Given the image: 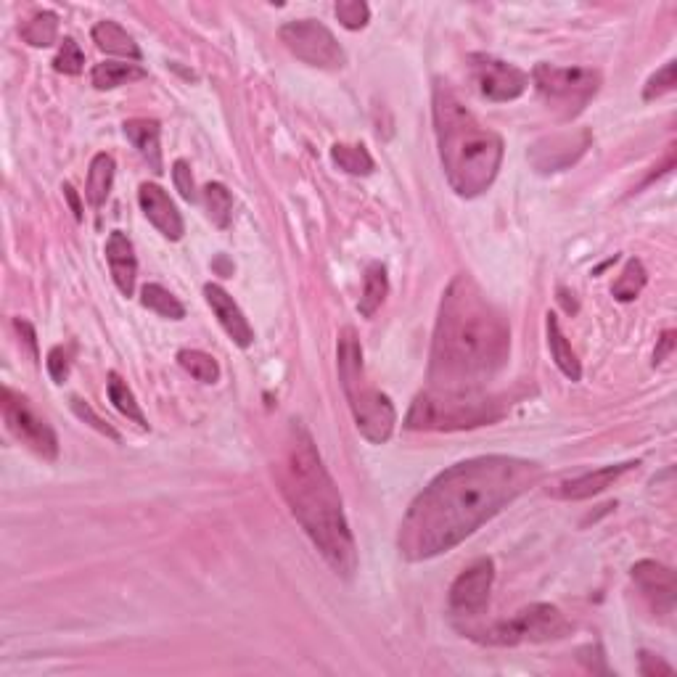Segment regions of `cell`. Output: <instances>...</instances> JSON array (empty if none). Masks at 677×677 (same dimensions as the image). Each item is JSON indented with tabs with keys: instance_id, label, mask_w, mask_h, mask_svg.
I'll list each match as a JSON object with an SVG mask.
<instances>
[{
	"instance_id": "35",
	"label": "cell",
	"mask_w": 677,
	"mask_h": 677,
	"mask_svg": "<svg viewBox=\"0 0 677 677\" xmlns=\"http://www.w3.org/2000/svg\"><path fill=\"white\" fill-rule=\"evenodd\" d=\"M72 410H75V416L80 418V421H85V424H88V426H93V429H96V432H101V434H104V437L114 439V442H120V434L114 432L112 426L106 424L104 418L98 416L96 410L90 408L88 402L80 400V397H72Z\"/></svg>"
},
{
	"instance_id": "23",
	"label": "cell",
	"mask_w": 677,
	"mask_h": 677,
	"mask_svg": "<svg viewBox=\"0 0 677 677\" xmlns=\"http://www.w3.org/2000/svg\"><path fill=\"white\" fill-rule=\"evenodd\" d=\"M387 294H389L387 268H384L381 262H371V265L365 268L363 297H360L358 313L363 315V318H373V315H376V310L384 305Z\"/></svg>"
},
{
	"instance_id": "32",
	"label": "cell",
	"mask_w": 677,
	"mask_h": 677,
	"mask_svg": "<svg viewBox=\"0 0 677 677\" xmlns=\"http://www.w3.org/2000/svg\"><path fill=\"white\" fill-rule=\"evenodd\" d=\"M82 67H85V53H82V48L77 45L75 38H64V43H61L59 48V56L53 59V69L56 72H61V75H80Z\"/></svg>"
},
{
	"instance_id": "30",
	"label": "cell",
	"mask_w": 677,
	"mask_h": 677,
	"mask_svg": "<svg viewBox=\"0 0 677 677\" xmlns=\"http://www.w3.org/2000/svg\"><path fill=\"white\" fill-rule=\"evenodd\" d=\"M178 363L183 371H188L201 384H217L220 381V365L212 355L201 350H180Z\"/></svg>"
},
{
	"instance_id": "15",
	"label": "cell",
	"mask_w": 677,
	"mask_h": 677,
	"mask_svg": "<svg viewBox=\"0 0 677 677\" xmlns=\"http://www.w3.org/2000/svg\"><path fill=\"white\" fill-rule=\"evenodd\" d=\"M633 580L640 593L648 598L659 614H672L675 609V572L670 566L656 564V561H638L633 566Z\"/></svg>"
},
{
	"instance_id": "7",
	"label": "cell",
	"mask_w": 677,
	"mask_h": 677,
	"mask_svg": "<svg viewBox=\"0 0 677 677\" xmlns=\"http://www.w3.org/2000/svg\"><path fill=\"white\" fill-rule=\"evenodd\" d=\"M572 633L569 619L551 603H532L516 611L511 619L495 622L490 627H463V635L482 646H521V643H548Z\"/></svg>"
},
{
	"instance_id": "25",
	"label": "cell",
	"mask_w": 677,
	"mask_h": 677,
	"mask_svg": "<svg viewBox=\"0 0 677 677\" xmlns=\"http://www.w3.org/2000/svg\"><path fill=\"white\" fill-rule=\"evenodd\" d=\"M331 159H334L339 170H344L347 175H355V178H365V175H371L376 170V162H373V157L368 154L363 143H355V146L334 143L331 146Z\"/></svg>"
},
{
	"instance_id": "42",
	"label": "cell",
	"mask_w": 677,
	"mask_h": 677,
	"mask_svg": "<svg viewBox=\"0 0 677 677\" xmlns=\"http://www.w3.org/2000/svg\"><path fill=\"white\" fill-rule=\"evenodd\" d=\"M215 268H217V270H225V273H228V276H231V273H233V268H228V265H225L223 257H220V260L215 262Z\"/></svg>"
},
{
	"instance_id": "38",
	"label": "cell",
	"mask_w": 677,
	"mask_h": 677,
	"mask_svg": "<svg viewBox=\"0 0 677 677\" xmlns=\"http://www.w3.org/2000/svg\"><path fill=\"white\" fill-rule=\"evenodd\" d=\"M638 662H640V675H643V677L672 675V672H675V670H672V664L662 662V659H659V656L648 654V651H640Z\"/></svg>"
},
{
	"instance_id": "28",
	"label": "cell",
	"mask_w": 677,
	"mask_h": 677,
	"mask_svg": "<svg viewBox=\"0 0 677 677\" xmlns=\"http://www.w3.org/2000/svg\"><path fill=\"white\" fill-rule=\"evenodd\" d=\"M141 305L151 313L162 315L167 320H183L186 318V307L180 305L178 297L167 291L159 283H146L141 289Z\"/></svg>"
},
{
	"instance_id": "11",
	"label": "cell",
	"mask_w": 677,
	"mask_h": 677,
	"mask_svg": "<svg viewBox=\"0 0 677 677\" xmlns=\"http://www.w3.org/2000/svg\"><path fill=\"white\" fill-rule=\"evenodd\" d=\"M469 72L479 93L495 104L516 101L529 88V75L524 69H519L511 61L487 56V53H471Z\"/></svg>"
},
{
	"instance_id": "27",
	"label": "cell",
	"mask_w": 677,
	"mask_h": 677,
	"mask_svg": "<svg viewBox=\"0 0 677 677\" xmlns=\"http://www.w3.org/2000/svg\"><path fill=\"white\" fill-rule=\"evenodd\" d=\"M106 389H109V400H112V405L120 410L122 416L130 418V421L141 426V429H149V421H146V416H143V410H141V405H138V400H135L133 389L127 387V381H122L120 373H114V371L109 373Z\"/></svg>"
},
{
	"instance_id": "19",
	"label": "cell",
	"mask_w": 677,
	"mask_h": 677,
	"mask_svg": "<svg viewBox=\"0 0 677 677\" xmlns=\"http://www.w3.org/2000/svg\"><path fill=\"white\" fill-rule=\"evenodd\" d=\"M125 130L127 141L133 143L138 154L143 157V162L149 164V170L154 175H162V127L157 120H127L122 125Z\"/></svg>"
},
{
	"instance_id": "37",
	"label": "cell",
	"mask_w": 677,
	"mask_h": 677,
	"mask_svg": "<svg viewBox=\"0 0 677 677\" xmlns=\"http://www.w3.org/2000/svg\"><path fill=\"white\" fill-rule=\"evenodd\" d=\"M45 365H48L51 379L56 381V384H64V381L69 379V368H72V352H69L67 347H53V350L48 352Z\"/></svg>"
},
{
	"instance_id": "13",
	"label": "cell",
	"mask_w": 677,
	"mask_h": 677,
	"mask_svg": "<svg viewBox=\"0 0 677 677\" xmlns=\"http://www.w3.org/2000/svg\"><path fill=\"white\" fill-rule=\"evenodd\" d=\"M590 141L593 135L588 130H580V133H558L548 135V138H540V141L529 149V162L537 172H561L569 170L572 164H577V159L590 149Z\"/></svg>"
},
{
	"instance_id": "3",
	"label": "cell",
	"mask_w": 677,
	"mask_h": 677,
	"mask_svg": "<svg viewBox=\"0 0 677 677\" xmlns=\"http://www.w3.org/2000/svg\"><path fill=\"white\" fill-rule=\"evenodd\" d=\"M276 477L283 500L320 556L339 577L350 580L358 572V545L344 516L342 495L323 466L315 439L299 421L289 424Z\"/></svg>"
},
{
	"instance_id": "9",
	"label": "cell",
	"mask_w": 677,
	"mask_h": 677,
	"mask_svg": "<svg viewBox=\"0 0 677 677\" xmlns=\"http://www.w3.org/2000/svg\"><path fill=\"white\" fill-rule=\"evenodd\" d=\"M278 38L299 61H305L310 67L328 69V72H339L347 67V53L323 22H315V19L286 22L278 30Z\"/></svg>"
},
{
	"instance_id": "21",
	"label": "cell",
	"mask_w": 677,
	"mask_h": 677,
	"mask_svg": "<svg viewBox=\"0 0 677 677\" xmlns=\"http://www.w3.org/2000/svg\"><path fill=\"white\" fill-rule=\"evenodd\" d=\"M545 328H548V347H551V358L553 363L558 365V371L564 373L569 381H580L582 379V365L574 355L572 344L566 342L564 331H561V323L553 313H548L545 318Z\"/></svg>"
},
{
	"instance_id": "16",
	"label": "cell",
	"mask_w": 677,
	"mask_h": 677,
	"mask_svg": "<svg viewBox=\"0 0 677 677\" xmlns=\"http://www.w3.org/2000/svg\"><path fill=\"white\" fill-rule=\"evenodd\" d=\"M204 297H207L215 318L220 320V326L225 328V334L233 339V344H239L241 350L252 347L254 328L249 326V320L241 313V307L236 305V299H233L223 286H217V283H207V286H204Z\"/></svg>"
},
{
	"instance_id": "24",
	"label": "cell",
	"mask_w": 677,
	"mask_h": 677,
	"mask_svg": "<svg viewBox=\"0 0 677 677\" xmlns=\"http://www.w3.org/2000/svg\"><path fill=\"white\" fill-rule=\"evenodd\" d=\"M143 77H146V69L138 64H127V61H101L90 72V82L96 90H114L127 82L143 80Z\"/></svg>"
},
{
	"instance_id": "26",
	"label": "cell",
	"mask_w": 677,
	"mask_h": 677,
	"mask_svg": "<svg viewBox=\"0 0 677 677\" xmlns=\"http://www.w3.org/2000/svg\"><path fill=\"white\" fill-rule=\"evenodd\" d=\"M19 35L32 48H48L59 38V16L53 11H38L19 27Z\"/></svg>"
},
{
	"instance_id": "6",
	"label": "cell",
	"mask_w": 677,
	"mask_h": 677,
	"mask_svg": "<svg viewBox=\"0 0 677 677\" xmlns=\"http://www.w3.org/2000/svg\"><path fill=\"white\" fill-rule=\"evenodd\" d=\"M503 405L487 392H447L426 389L413 400L408 416L402 421L410 432H458L495 424L503 418Z\"/></svg>"
},
{
	"instance_id": "39",
	"label": "cell",
	"mask_w": 677,
	"mask_h": 677,
	"mask_svg": "<svg viewBox=\"0 0 677 677\" xmlns=\"http://www.w3.org/2000/svg\"><path fill=\"white\" fill-rule=\"evenodd\" d=\"M14 328H16V331H19V336H22V339H24V344L30 347L32 358L38 360L40 358V355H38V334H35V328H32V323H27V320H22V318H16L14 320Z\"/></svg>"
},
{
	"instance_id": "2",
	"label": "cell",
	"mask_w": 677,
	"mask_h": 677,
	"mask_svg": "<svg viewBox=\"0 0 677 677\" xmlns=\"http://www.w3.org/2000/svg\"><path fill=\"white\" fill-rule=\"evenodd\" d=\"M511 355V326L479 283L461 273L439 302L429 381L447 392H484Z\"/></svg>"
},
{
	"instance_id": "29",
	"label": "cell",
	"mask_w": 677,
	"mask_h": 677,
	"mask_svg": "<svg viewBox=\"0 0 677 677\" xmlns=\"http://www.w3.org/2000/svg\"><path fill=\"white\" fill-rule=\"evenodd\" d=\"M204 207H207L209 220L225 231L233 220V196L223 183H207L204 186Z\"/></svg>"
},
{
	"instance_id": "1",
	"label": "cell",
	"mask_w": 677,
	"mask_h": 677,
	"mask_svg": "<svg viewBox=\"0 0 677 677\" xmlns=\"http://www.w3.org/2000/svg\"><path fill=\"white\" fill-rule=\"evenodd\" d=\"M543 479V466L514 455H479L426 484L402 516L397 548L408 561L442 556Z\"/></svg>"
},
{
	"instance_id": "17",
	"label": "cell",
	"mask_w": 677,
	"mask_h": 677,
	"mask_svg": "<svg viewBox=\"0 0 677 677\" xmlns=\"http://www.w3.org/2000/svg\"><path fill=\"white\" fill-rule=\"evenodd\" d=\"M635 466H638V461L603 466V469L588 471V474H580V477L564 479V482H558L551 492L561 500H588L593 498V495H598V492L609 490L611 484L617 482L622 474H627V471H633Z\"/></svg>"
},
{
	"instance_id": "4",
	"label": "cell",
	"mask_w": 677,
	"mask_h": 677,
	"mask_svg": "<svg viewBox=\"0 0 677 677\" xmlns=\"http://www.w3.org/2000/svg\"><path fill=\"white\" fill-rule=\"evenodd\" d=\"M432 104L434 133L447 183L463 199L482 196L498 178L503 138L484 127L447 82H434Z\"/></svg>"
},
{
	"instance_id": "31",
	"label": "cell",
	"mask_w": 677,
	"mask_h": 677,
	"mask_svg": "<svg viewBox=\"0 0 677 677\" xmlns=\"http://www.w3.org/2000/svg\"><path fill=\"white\" fill-rule=\"evenodd\" d=\"M646 281L648 273L646 268H643V262L627 260L622 276H619L617 281H614V286H611V294H614V299H619V302H633V299H638L640 291H643Z\"/></svg>"
},
{
	"instance_id": "18",
	"label": "cell",
	"mask_w": 677,
	"mask_h": 677,
	"mask_svg": "<svg viewBox=\"0 0 677 677\" xmlns=\"http://www.w3.org/2000/svg\"><path fill=\"white\" fill-rule=\"evenodd\" d=\"M106 262H109V270H112V278L122 297H133L138 260H135L133 241L127 239V233L112 231V236L106 241Z\"/></svg>"
},
{
	"instance_id": "22",
	"label": "cell",
	"mask_w": 677,
	"mask_h": 677,
	"mask_svg": "<svg viewBox=\"0 0 677 677\" xmlns=\"http://www.w3.org/2000/svg\"><path fill=\"white\" fill-rule=\"evenodd\" d=\"M114 186V157L112 154H96L90 162L88 170V186H85V196H88L90 207L101 209L112 194Z\"/></svg>"
},
{
	"instance_id": "8",
	"label": "cell",
	"mask_w": 677,
	"mask_h": 677,
	"mask_svg": "<svg viewBox=\"0 0 677 677\" xmlns=\"http://www.w3.org/2000/svg\"><path fill=\"white\" fill-rule=\"evenodd\" d=\"M532 82L540 101L561 120H574L601 90V72L588 67H553L537 64Z\"/></svg>"
},
{
	"instance_id": "34",
	"label": "cell",
	"mask_w": 677,
	"mask_h": 677,
	"mask_svg": "<svg viewBox=\"0 0 677 677\" xmlns=\"http://www.w3.org/2000/svg\"><path fill=\"white\" fill-rule=\"evenodd\" d=\"M675 69L677 64L675 61H667L656 75L648 77L646 88H643V101H656V98L667 96V93H672L675 90Z\"/></svg>"
},
{
	"instance_id": "33",
	"label": "cell",
	"mask_w": 677,
	"mask_h": 677,
	"mask_svg": "<svg viewBox=\"0 0 677 677\" xmlns=\"http://www.w3.org/2000/svg\"><path fill=\"white\" fill-rule=\"evenodd\" d=\"M336 19L342 22V27L347 30H363L368 19H371V8L363 0H342V3H336Z\"/></svg>"
},
{
	"instance_id": "12",
	"label": "cell",
	"mask_w": 677,
	"mask_h": 677,
	"mask_svg": "<svg viewBox=\"0 0 677 677\" xmlns=\"http://www.w3.org/2000/svg\"><path fill=\"white\" fill-rule=\"evenodd\" d=\"M492 582H495L492 558H477L450 585V596H447L450 611L455 617H479L487 609V603H490Z\"/></svg>"
},
{
	"instance_id": "40",
	"label": "cell",
	"mask_w": 677,
	"mask_h": 677,
	"mask_svg": "<svg viewBox=\"0 0 677 677\" xmlns=\"http://www.w3.org/2000/svg\"><path fill=\"white\" fill-rule=\"evenodd\" d=\"M672 350H675V331H664L662 339H659V344H656L654 365H662L664 360L670 358Z\"/></svg>"
},
{
	"instance_id": "5",
	"label": "cell",
	"mask_w": 677,
	"mask_h": 677,
	"mask_svg": "<svg viewBox=\"0 0 677 677\" xmlns=\"http://www.w3.org/2000/svg\"><path fill=\"white\" fill-rule=\"evenodd\" d=\"M336 358H339V379H342L344 397L350 402L360 434L373 445H384L395 434L397 410L392 400L373 387L365 376L363 347H360L355 328H342Z\"/></svg>"
},
{
	"instance_id": "36",
	"label": "cell",
	"mask_w": 677,
	"mask_h": 677,
	"mask_svg": "<svg viewBox=\"0 0 677 677\" xmlns=\"http://www.w3.org/2000/svg\"><path fill=\"white\" fill-rule=\"evenodd\" d=\"M172 183H175V188H178V194L186 201H191V204L199 199V194H196L194 172H191L186 159H178V162L172 164Z\"/></svg>"
},
{
	"instance_id": "41",
	"label": "cell",
	"mask_w": 677,
	"mask_h": 677,
	"mask_svg": "<svg viewBox=\"0 0 677 677\" xmlns=\"http://www.w3.org/2000/svg\"><path fill=\"white\" fill-rule=\"evenodd\" d=\"M64 196H67L69 207H72V212H75V220L80 223L82 220V204H80V196H77V191L69 183H64Z\"/></svg>"
},
{
	"instance_id": "10",
	"label": "cell",
	"mask_w": 677,
	"mask_h": 677,
	"mask_svg": "<svg viewBox=\"0 0 677 677\" xmlns=\"http://www.w3.org/2000/svg\"><path fill=\"white\" fill-rule=\"evenodd\" d=\"M0 408H3V421L8 432L14 434L22 445H27L43 461H56L59 458V437L53 432L45 418H40L30 408V402L22 395H16L14 389L3 387L0 392Z\"/></svg>"
},
{
	"instance_id": "20",
	"label": "cell",
	"mask_w": 677,
	"mask_h": 677,
	"mask_svg": "<svg viewBox=\"0 0 677 677\" xmlns=\"http://www.w3.org/2000/svg\"><path fill=\"white\" fill-rule=\"evenodd\" d=\"M93 43L101 48L104 53H112V56H122V59L141 61V48L133 40V35H127L125 27H120L117 22H98L93 27Z\"/></svg>"
},
{
	"instance_id": "14",
	"label": "cell",
	"mask_w": 677,
	"mask_h": 677,
	"mask_svg": "<svg viewBox=\"0 0 677 677\" xmlns=\"http://www.w3.org/2000/svg\"><path fill=\"white\" fill-rule=\"evenodd\" d=\"M138 201H141V209L146 220H149L159 233H162L164 239L170 241H180L183 239V233H186V223H183V215L175 207V201L167 196L162 186L157 183H143L138 188Z\"/></svg>"
}]
</instances>
